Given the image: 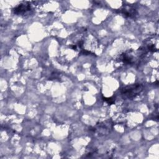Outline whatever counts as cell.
<instances>
[{
    "label": "cell",
    "mask_w": 159,
    "mask_h": 159,
    "mask_svg": "<svg viewBox=\"0 0 159 159\" xmlns=\"http://www.w3.org/2000/svg\"><path fill=\"white\" fill-rule=\"evenodd\" d=\"M31 10V6L29 2H22L13 9L16 14H24Z\"/></svg>",
    "instance_id": "5b68a950"
},
{
    "label": "cell",
    "mask_w": 159,
    "mask_h": 159,
    "mask_svg": "<svg viewBox=\"0 0 159 159\" xmlns=\"http://www.w3.org/2000/svg\"><path fill=\"white\" fill-rule=\"evenodd\" d=\"M103 100L108 104H112L115 102V98L114 97L110 98H103Z\"/></svg>",
    "instance_id": "8992f818"
},
{
    "label": "cell",
    "mask_w": 159,
    "mask_h": 159,
    "mask_svg": "<svg viewBox=\"0 0 159 159\" xmlns=\"http://www.w3.org/2000/svg\"><path fill=\"white\" fill-rule=\"evenodd\" d=\"M143 89V84L135 83L125 86L120 89V94L124 99H132L140 94Z\"/></svg>",
    "instance_id": "6da1fadb"
},
{
    "label": "cell",
    "mask_w": 159,
    "mask_h": 159,
    "mask_svg": "<svg viewBox=\"0 0 159 159\" xmlns=\"http://www.w3.org/2000/svg\"><path fill=\"white\" fill-rule=\"evenodd\" d=\"M119 12L121 13L125 17L134 18L137 14L136 9L130 5H125L120 9Z\"/></svg>",
    "instance_id": "277c9868"
},
{
    "label": "cell",
    "mask_w": 159,
    "mask_h": 159,
    "mask_svg": "<svg viewBox=\"0 0 159 159\" xmlns=\"http://www.w3.org/2000/svg\"><path fill=\"white\" fill-rule=\"evenodd\" d=\"M112 127V122L110 120H106L96 124V125L91 130L96 134H98L99 135H107V134L110 132Z\"/></svg>",
    "instance_id": "3957f363"
},
{
    "label": "cell",
    "mask_w": 159,
    "mask_h": 159,
    "mask_svg": "<svg viewBox=\"0 0 159 159\" xmlns=\"http://www.w3.org/2000/svg\"><path fill=\"white\" fill-rule=\"evenodd\" d=\"M135 55V52L133 50H127L119 55L117 58V60L119 62H122L124 65H133L135 63L136 60L142 59L139 54V52L138 56H136Z\"/></svg>",
    "instance_id": "7a4b0ae2"
}]
</instances>
